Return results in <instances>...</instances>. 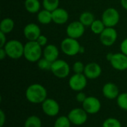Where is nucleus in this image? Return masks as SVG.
<instances>
[{
    "label": "nucleus",
    "mask_w": 127,
    "mask_h": 127,
    "mask_svg": "<svg viewBox=\"0 0 127 127\" xmlns=\"http://www.w3.org/2000/svg\"><path fill=\"white\" fill-rule=\"evenodd\" d=\"M25 97L28 102L33 104L42 103L48 98L47 89L39 83L30 85L25 91Z\"/></svg>",
    "instance_id": "1"
},
{
    "label": "nucleus",
    "mask_w": 127,
    "mask_h": 127,
    "mask_svg": "<svg viewBox=\"0 0 127 127\" xmlns=\"http://www.w3.org/2000/svg\"><path fill=\"white\" fill-rule=\"evenodd\" d=\"M36 41H28L24 47V57L30 63H37L42 56L43 50Z\"/></svg>",
    "instance_id": "2"
},
{
    "label": "nucleus",
    "mask_w": 127,
    "mask_h": 127,
    "mask_svg": "<svg viewBox=\"0 0 127 127\" xmlns=\"http://www.w3.org/2000/svg\"><path fill=\"white\" fill-rule=\"evenodd\" d=\"M24 47L25 45L19 40L10 39L7 42L3 48L6 51L7 57L12 60H19L24 56Z\"/></svg>",
    "instance_id": "3"
},
{
    "label": "nucleus",
    "mask_w": 127,
    "mask_h": 127,
    "mask_svg": "<svg viewBox=\"0 0 127 127\" xmlns=\"http://www.w3.org/2000/svg\"><path fill=\"white\" fill-rule=\"evenodd\" d=\"M81 45L77 39L67 36L60 44V49L62 52L68 57H74L80 54Z\"/></svg>",
    "instance_id": "4"
},
{
    "label": "nucleus",
    "mask_w": 127,
    "mask_h": 127,
    "mask_svg": "<svg viewBox=\"0 0 127 127\" xmlns=\"http://www.w3.org/2000/svg\"><path fill=\"white\" fill-rule=\"evenodd\" d=\"M70 65L64 60L58 59L52 63L51 71L57 78L64 79L70 74Z\"/></svg>",
    "instance_id": "5"
},
{
    "label": "nucleus",
    "mask_w": 127,
    "mask_h": 127,
    "mask_svg": "<svg viewBox=\"0 0 127 127\" xmlns=\"http://www.w3.org/2000/svg\"><path fill=\"white\" fill-rule=\"evenodd\" d=\"M120 13L118 10L114 7H108L106 9L101 16V20L106 27L115 28L120 22Z\"/></svg>",
    "instance_id": "6"
},
{
    "label": "nucleus",
    "mask_w": 127,
    "mask_h": 127,
    "mask_svg": "<svg viewBox=\"0 0 127 127\" xmlns=\"http://www.w3.org/2000/svg\"><path fill=\"white\" fill-rule=\"evenodd\" d=\"M88 115L89 114L83 108H74L68 112V118L71 124L75 126H81L87 121Z\"/></svg>",
    "instance_id": "7"
},
{
    "label": "nucleus",
    "mask_w": 127,
    "mask_h": 127,
    "mask_svg": "<svg viewBox=\"0 0 127 127\" xmlns=\"http://www.w3.org/2000/svg\"><path fill=\"white\" fill-rule=\"evenodd\" d=\"M87 80L84 74H74L69 78L68 86L74 92H82L87 86Z\"/></svg>",
    "instance_id": "8"
},
{
    "label": "nucleus",
    "mask_w": 127,
    "mask_h": 127,
    "mask_svg": "<svg viewBox=\"0 0 127 127\" xmlns=\"http://www.w3.org/2000/svg\"><path fill=\"white\" fill-rule=\"evenodd\" d=\"M99 36L101 44L104 46L109 47L113 45L116 42L118 39V32L115 28L106 27Z\"/></svg>",
    "instance_id": "9"
},
{
    "label": "nucleus",
    "mask_w": 127,
    "mask_h": 127,
    "mask_svg": "<svg viewBox=\"0 0 127 127\" xmlns=\"http://www.w3.org/2000/svg\"><path fill=\"white\" fill-rule=\"evenodd\" d=\"M83 109L89 115H95L100 112L101 109L100 100L94 96H89L85 101L82 103Z\"/></svg>",
    "instance_id": "10"
},
{
    "label": "nucleus",
    "mask_w": 127,
    "mask_h": 127,
    "mask_svg": "<svg viewBox=\"0 0 127 127\" xmlns=\"http://www.w3.org/2000/svg\"><path fill=\"white\" fill-rule=\"evenodd\" d=\"M85 26L80 21H74L69 23L66 28V34L68 37L78 39L85 33Z\"/></svg>",
    "instance_id": "11"
},
{
    "label": "nucleus",
    "mask_w": 127,
    "mask_h": 127,
    "mask_svg": "<svg viewBox=\"0 0 127 127\" xmlns=\"http://www.w3.org/2000/svg\"><path fill=\"white\" fill-rule=\"evenodd\" d=\"M42 109L47 116L55 117L59 114L60 106L55 100L52 98H47L42 103Z\"/></svg>",
    "instance_id": "12"
},
{
    "label": "nucleus",
    "mask_w": 127,
    "mask_h": 127,
    "mask_svg": "<svg viewBox=\"0 0 127 127\" xmlns=\"http://www.w3.org/2000/svg\"><path fill=\"white\" fill-rule=\"evenodd\" d=\"M109 63L115 70L121 71L127 70V56L122 52L113 54Z\"/></svg>",
    "instance_id": "13"
},
{
    "label": "nucleus",
    "mask_w": 127,
    "mask_h": 127,
    "mask_svg": "<svg viewBox=\"0 0 127 127\" xmlns=\"http://www.w3.org/2000/svg\"><path fill=\"white\" fill-rule=\"evenodd\" d=\"M23 34L25 37L28 39V41H36L42 33L39 25L31 22L27 24L24 27Z\"/></svg>",
    "instance_id": "14"
},
{
    "label": "nucleus",
    "mask_w": 127,
    "mask_h": 127,
    "mask_svg": "<svg viewBox=\"0 0 127 127\" xmlns=\"http://www.w3.org/2000/svg\"><path fill=\"white\" fill-rule=\"evenodd\" d=\"M83 74L88 79L95 80L98 78L101 75L102 68L98 63L92 62L86 65Z\"/></svg>",
    "instance_id": "15"
},
{
    "label": "nucleus",
    "mask_w": 127,
    "mask_h": 127,
    "mask_svg": "<svg viewBox=\"0 0 127 127\" xmlns=\"http://www.w3.org/2000/svg\"><path fill=\"white\" fill-rule=\"evenodd\" d=\"M102 92L103 96L109 100L117 99L120 95V91L118 86L113 83H106L103 86Z\"/></svg>",
    "instance_id": "16"
},
{
    "label": "nucleus",
    "mask_w": 127,
    "mask_h": 127,
    "mask_svg": "<svg viewBox=\"0 0 127 127\" xmlns=\"http://www.w3.org/2000/svg\"><path fill=\"white\" fill-rule=\"evenodd\" d=\"M69 19V14L68 11L62 7H58L52 11V20L57 25H64Z\"/></svg>",
    "instance_id": "17"
},
{
    "label": "nucleus",
    "mask_w": 127,
    "mask_h": 127,
    "mask_svg": "<svg viewBox=\"0 0 127 127\" xmlns=\"http://www.w3.org/2000/svg\"><path fill=\"white\" fill-rule=\"evenodd\" d=\"M59 55H60V51L59 48L53 44H48L47 45L42 52V57L45 58L48 61L54 63L57 60L59 59Z\"/></svg>",
    "instance_id": "18"
},
{
    "label": "nucleus",
    "mask_w": 127,
    "mask_h": 127,
    "mask_svg": "<svg viewBox=\"0 0 127 127\" xmlns=\"http://www.w3.org/2000/svg\"><path fill=\"white\" fill-rule=\"evenodd\" d=\"M24 6L25 10L32 14L38 13L41 10V3L39 0H25Z\"/></svg>",
    "instance_id": "19"
},
{
    "label": "nucleus",
    "mask_w": 127,
    "mask_h": 127,
    "mask_svg": "<svg viewBox=\"0 0 127 127\" xmlns=\"http://www.w3.org/2000/svg\"><path fill=\"white\" fill-rule=\"evenodd\" d=\"M37 20L42 25L50 24L51 22H53L52 12L48 10H45L44 8L42 10H40L39 12L37 13Z\"/></svg>",
    "instance_id": "20"
},
{
    "label": "nucleus",
    "mask_w": 127,
    "mask_h": 127,
    "mask_svg": "<svg viewBox=\"0 0 127 127\" xmlns=\"http://www.w3.org/2000/svg\"><path fill=\"white\" fill-rule=\"evenodd\" d=\"M15 26V23L14 21L9 17L7 18H4L0 23V31L7 34L10 32H12V31L13 30Z\"/></svg>",
    "instance_id": "21"
},
{
    "label": "nucleus",
    "mask_w": 127,
    "mask_h": 127,
    "mask_svg": "<svg viewBox=\"0 0 127 127\" xmlns=\"http://www.w3.org/2000/svg\"><path fill=\"white\" fill-rule=\"evenodd\" d=\"M95 17L94 14L90 11H84L80 15L79 21L85 26V27H90L93 22L95 20Z\"/></svg>",
    "instance_id": "22"
},
{
    "label": "nucleus",
    "mask_w": 127,
    "mask_h": 127,
    "mask_svg": "<svg viewBox=\"0 0 127 127\" xmlns=\"http://www.w3.org/2000/svg\"><path fill=\"white\" fill-rule=\"evenodd\" d=\"M106 28V27L105 26L104 23L101 19H95L92 24V25L90 26L92 32L97 35H100Z\"/></svg>",
    "instance_id": "23"
},
{
    "label": "nucleus",
    "mask_w": 127,
    "mask_h": 127,
    "mask_svg": "<svg viewBox=\"0 0 127 127\" xmlns=\"http://www.w3.org/2000/svg\"><path fill=\"white\" fill-rule=\"evenodd\" d=\"M24 127H42V121L36 115H31L26 119Z\"/></svg>",
    "instance_id": "24"
},
{
    "label": "nucleus",
    "mask_w": 127,
    "mask_h": 127,
    "mask_svg": "<svg viewBox=\"0 0 127 127\" xmlns=\"http://www.w3.org/2000/svg\"><path fill=\"white\" fill-rule=\"evenodd\" d=\"M59 6H60V0H42L43 8L51 12L58 8Z\"/></svg>",
    "instance_id": "25"
},
{
    "label": "nucleus",
    "mask_w": 127,
    "mask_h": 127,
    "mask_svg": "<svg viewBox=\"0 0 127 127\" xmlns=\"http://www.w3.org/2000/svg\"><path fill=\"white\" fill-rule=\"evenodd\" d=\"M71 123L68 116L62 115L56 119L54 124V127H71Z\"/></svg>",
    "instance_id": "26"
},
{
    "label": "nucleus",
    "mask_w": 127,
    "mask_h": 127,
    "mask_svg": "<svg viewBox=\"0 0 127 127\" xmlns=\"http://www.w3.org/2000/svg\"><path fill=\"white\" fill-rule=\"evenodd\" d=\"M116 100L118 106L121 109L127 111V92L121 93Z\"/></svg>",
    "instance_id": "27"
},
{
    "label": "nucleus",
    "mask_w": 127,
    "mask_h": 127,
    "mask_svg": "<svg viewBox=\"0 0 127 127\" xmlns=\"http://www.w3.org/2000/svg\"><path fill=\"white\" fill-rule=\"evenodd\" d=\"M102 127H122V124L117 118H109L103 121Z\"/></svg>",
    "instance_id": "28"
},
{
    "label": "nucleus",
    "mask_w": 127,
    "mask_h": 127,
    "mask_svg": "<svg viewBox=\"0 0 127 127\" xmlns=\"http://www.w3.org/2000/svg\"><path fill=\"white\" fill-rule=\"evenodd\" d=\"M52 63L48 61L44 57H42L38 62H37V66L40 70L42 71H51Z\"/></svg>",
    "instance_id": "29"
},
{
    "label": "nucleus",
    "mask_w": 127,
    "mask_h": 127,
    "mask_svg": "<svg viewBox=\"0 0 127 127\" xmlns=\"http://www.w3.org/2000/svg\"><path fill=\"white\" fill-rule=\"evenodd\" d=\"M85 66L81 61H76L72 65V70L74 74H83L85 70Z\"/></svg>",
    "instance_id": "30"
},
{
    "label": "nucleus",
    "mask_w": 127,
    "mask_h": 127,
    "mask_svg": "<svg viewBox=\"0 0 127 127\" xmlns=\"http://www.w3.org/2000/svg\"><path fill=\"white\" fill-rule=\"evenodd\" d=\"M36 42L41 47H45L48 45V38L45 35L41 34L36 39Z\"/></svg>",
    "instance_id": "31"
},
{
    "label": "nucleus",
    "mask_w": 127,
    "mask_h": 127,
    "mask_svg": "<svg viewBox=\"0 0 127 127\" xmlns=\"http://www.w3.org/2000/svg\"><path fill=\"white\" fill-rule=\"evenodd\" d=\"M86 97H87V96H86V95L84 92H79L77 94V95H76V100H77V102H79V103H83L85 101V100L86 99Z\"/></svg>",
    "instance_id": "32"
},
{
    "label": "nucleus",
    "mask_w": 127,
    "mask_h": 127,
    "mask_svg": "<svg viewBox=\"0 0 127 127\" xmlns=\"http://www.w3.org/2000/svg\"><path fill=\"white\" fill-rule=\"evenodd\" d=\"M120 48H121V52H122L123 54L127 56V38L124 39L121 42Z\"/></svg>",
    "instance_id": "33"
},
{
    "label": "nucleus",
    "mask_w": 127,
    "mask_h": 127,
    "mask_svg": "<svg viewBox=\"0 0 127 127\" xmlns=\"http://www.w3.org/2000/svg\"><path fill=\"white\" fill-rule=\"evenodd\" d=\"M0 39H1V42H0V48H3L5 44L7 43V37H6V34L1 32L0 31Z\"/></svg>",
    "instance_id": "34"
},
{
    "label": "nucleus",
    "mask_w": 127,
    "mask_h": 127,
    "mask_svg": "<svg viewBox=\"0 0 127 127\" xmlns=\"http://www.w3.org/2000/svg\"><path fill=\"white\" fill-rule=\"evenodd\" d=\"M6 121V115L2 109L0 110V127H3Z\"/></svg>",
    "instance_id": "35"
},
{
    "label": "nucleus",
    "mask_w": 127,
    "mask_h": 127,
    "mask_svg": "<svg viewBox=\"0 0 127 127\" xmlns=\"http://www.w3.org/2000/svg\"><path fill=\"white\" fill-rule=\"evenodd\" d=\"M7 57L6 51L4 48H0V60H3L5 57Z\"/></svg>",
    "instance_id": "36"
},
{
    "label": "nucleus",
    "mask_w": 127,
    "mask_h": 127,
    "mask_svg": "<svg viewBox=\"0 0 127 127\" xmlns=\"http://www.w3.org/2000/svg\"><path fill=\"white\" fill-rule=\"evenodd\" d=\"M121 4L124 9L127 10V0H121Z\"/></svg>",
    "instance_id": "37"
},
{
    "label": "nucleus",
    "mask_w": 127,
    "mask_h": 127,
    "mask_svg": "<svg viewBox=\"0 0 127 127\" xmlns=\"http://www.w3.org/2000/svg\"><path fill=\"white\" fill-rule=\"evenodd\" d=\"M112 55H113V54H112V53H109V54H107V55H106V60H107L109 62L110 61V60H111V58H112Z\"/></svg>",
    "instance_id": "38"
},
{
    "label": "nucleus",
    "mask_w": 127,
    "mask_h": 127,
    "mask_svg": "<svg viewBox=\"0 0 127 127\" xmlns=\"http://www.w3.org/2000/svg\"></svg>",
    "instance_id": "39"
}]
</instances>
